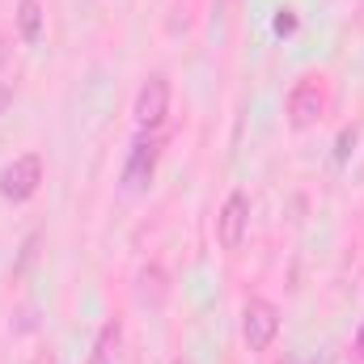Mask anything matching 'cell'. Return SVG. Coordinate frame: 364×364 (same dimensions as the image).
<instances>
[{
  "mask_svg": "<svg viewBox=\"0 0 364 364\" xmlns=\"http://www.w3.org/2000/svg\"><path fill=\"white\" fill-rule=\"evenodd\" d=\"M136 123H140V132H157L161 123H166V114H170V81L157 73V77H149L140 93H136Z\"/></svg>",
  "mask_w": 364,
  "mask_h": 364,
  "instance_id": "5",
  "label": "cell"
},
{
  "mask_svg": "<svg viewBox=\"0 0 364 364\" xmlns=\"http://www.w3.org/2000/svg\"><path fill=\"white\" fill-rule=\"evenodd\" d=\"M17 34L30 47L43 38V4L38 0H17Z\"/></svg>",
  "mask_w": 364,
  "mask_h": 364,
  "instance_id": "8",
  "label": "cell"
},
{
  "mask_svg": "<svg viewBox=\"0 0 364 364\" xmlns=\"http://www.w3.org/2000/svg\"><path fill=\"white\" fill-rule=\"evenodd\" d=\"M170 364H191V360H182V356H178V360H170Z\"/></svg>",
  "mask_w": 364,
  "mask_h": 364,
  "instance_id": "12",
  "label": "cell"
},
{
  "mask_svg": "<svg viewBox=\"0 0 364 364\" xmlns=\"http://www.w3.org/2000/svg\"><path fill=\"white\" fill-rule=\"evenodd\" d=\"M34 364H47V360H34Z\"/></svg>",
  "mask_w": 364,
  "mask_h": 364,
  "instance_id": "13",
  "label": "cell"
},
{
  "mask_svg": "<svg viewBox=\"0 0 364 364\" xmlns=\"http://www.w3.org/2000/svg\"><path fill=\"white\" fill-rule=\"evenodd\" d=\"M279 335V309H275L267 296H250L242 305V339L250 352H267Z\"/></svg>",
  "mask_w": 364,
  "mask_h": 364,
  "instance_id": "1",
  "label": "cell"
},
{
  "mask_svg": "<svg viewBox=\"0 0 364 364\" xmlns=\"http://www.w3.org/2000/svg\"><path fill=\"white\" fill-rule=\"evenodd\" d=\"M246 233H250V199H246L242 191H233V195L225 199L220 216H216V237H220L225 250H242Z\"/></svg>",
  "mask_w": 364,
  "mask_h": 364,
  "instance_id": "6",
  "label": "cell"
},
{
  "mask_svg": "<svg viewBox=\"0 0 364 364\" xmlns=\"http://www.w3.org/2000/svg\"><path fill=\"white\" fill-rule=\"evenodd\" d=\"M166 292H170V284H166V272H161L157 263L140 267V275H136V301H140V305L161 309V305H166Z\"/></svg>",
  "mask_w": 364,
  "mask_h": 364,
  "instance_id": "7",
  "label": "cell"
},
{
  "mask_svg": "<svg viewBox=\"0 0 364 364\" xmlns=\"http://www.w3.org/2000/svg\"><path fill=\"white\" fill-rule=\"evenodd\" d=\"M356 356L364 360V326H360V335H356Z\"/></svg>",
  "mask_w": 364,
  "mask_h": 364,
  "instance_id": "11",
  "label": "cell"
},
{
  "mask_svg": "<svg viewBox=\"0 0 364 364\" xmlns=\"http://www.w3.org/2000/svg\"><path fill=\"white\" fill-rule=\"evenodd\" d=\"M352 144H356V127H348V132L339 136V153H335V157H339V161H348V153H352Z\"/></svg>",
  "mask_w": 364,
  "mask_h": 364,
  "instance_id": "10",
  "label": "cell"
},
{
  "mask_svg": "<svg viewBox=\"0 0 364 364\" xmlns=\"http://www.w3.org/2000/svg\"><path fill=\"white\" fill-rule=\"evenodd\" d=\"M322 110H326V90H322V81L318 77H301L292 93H288V123L296 127V132H305V127H314L318 119H322Z\"/></svg>",
  "mask_w": 364,
  "mask_h": 364,
  "instance_id": "4",
  "label": "cell"
},
{
  "mask_svg": "<svg viewBox=\"0 0 364 364\" xmlns=\"http://www.w3.org/2000/svg\"><path fill=\"white\" fill-rule=\"evenodd\" d=\"M272 30H275V34H292V30H296V9H288V4H284V9H275Z\"/></svg>",
  "mask_w": 364,
  "mask_h": 364,
  "instance_id": "9",
  "label": "cell"
},
{
  "mask_svg": "<svg viewBox=\"0 0 364 364\" xmlns=\"http://www.w3.org/2000/svg\"><path fill=\"white\" fill-rule=\"evenodd\" d=\"M43 186V157L38 153H26V157H13L4 170H0V195L9 203H26L34 199Z\"/></svg>",
  "mask_w": 364,
  "mask_h": 364,
  "instance_id": "2",
  "label": "cell"
},
{
  "mask_svg": "<svg viewBox=\"0 0 364 364\" xmlns=\"http://www.w3.org/2000/svg\"><path fill=\"white\" fill-rule=\"evenodd\" d=\"M284 364H288V360H284Z\"/></svg>",
  "mask_w": 364,
  "mask_h": 364,
  "instance_id": "14",
  "label": "cell"
},
{
  "mask_svg": "<svg viewBox=\"0 0 364 364\" xmlns=\"http://www.w3.org/2000/svg\"><path fill=\"white\" fill-rule=\"evenodd\" d=\"M157 161H161V140L153 132H140L132 153H127V161H123V186L127 191H144L153 182V174H157Z\"/></svg>",
  "mask_w": 364,
  "mask_h": 364,
  "instance_id": "3",
  "label": "cell"
}]
</instances>
